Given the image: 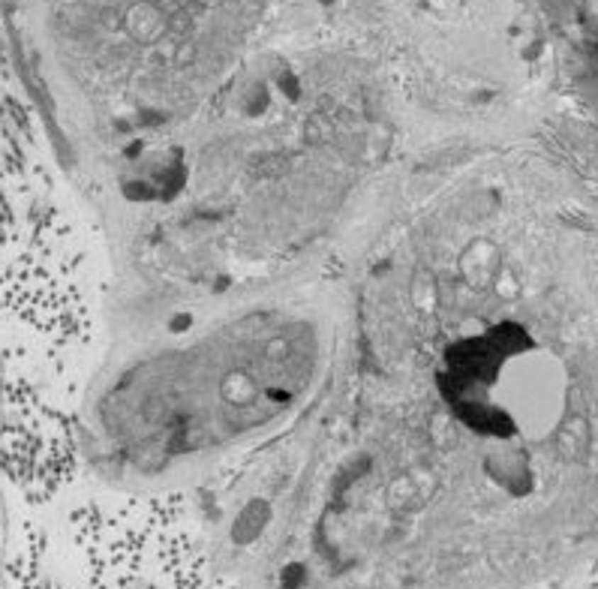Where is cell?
Masks as SVG:
<instances>
[{
  "instance_id": "cell-1",
  "label": "cell",
  "mask_w": 598,
  "mask_h": 589,
  "mask_svg": "<svg viewBox=\"0 0 598 589\" xmlns=\"http://www.w3.org/2000/svg\"><path fill=\"white\" fill-rule=\"evenodd\" d=\"M406 133L358 51H256L193 121L121 153L133 334L310 271L397 196Z\"/></svg>"
},
{
  "instance_id": "cell-2",
  "label": "cell",
  "mask_w": 598,
  "mask_h": 589,
  "mask_svg": "<svg viewBox=\"0 0 598 589\" xmlns=\"http://www.w3.org/2000/svg\"><path fill=\"white\" fill-rule=\"evenodd\" d=\"M343 331L346 294L319 280L135 331L91 400L96 463L169 484L283 436L322 400Z\"/></svg>"
},
{
  "instance_id": "cell-3",
  "label": "cell",
  "mask_w": 598,
  "mask_h": 589,
  "mask_svg": "<svg viewBox=\"0 0 598 589\" xmlns=\"http://www.w3.org/2000/svg\"><path fill=\"white\" fill-rule=\"evenodd\" d=\"M265 12L268 0H99L87 75L118 153L193 121L256 55Z\"/></svg>"
}]
</instances>
